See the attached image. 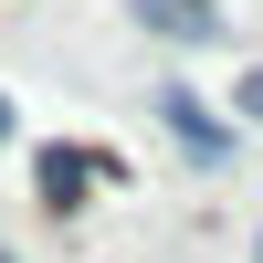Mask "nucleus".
Returning a JSON list of instances; mask_svg holds the SVG:
<instances>
[{"instance_id": "f257e3e1", "label": "nucleus", "mask_w": 263, "mask_h": 263, "mask_svg": "<svg viewBox=\"0 0 263 263\" xmlns=\"http://www.w3.org/2000/svg\"><path fill=\"white\" fill-rule=\"evenodd\" d=\"M137 21H147V32H168V42H211V32H221L211 0H137Z\"/></svg>"}, {"instance_id": "f03ea898", "label": "nucleus", "mask_w": 263, "mask_h": 263, "mask_svg": "<svg viewBox=\"0 0 263 263\" xmlns=\"http://www.w3.org/2000/svg\"><path fill=\"white\" fill-rule=\"evenodd\" d=\"M158 116H168V137H179L190 158H221V126L200 116V95H158Z\"/></svg>"}, {"instance_id": "7ed1b4c3", "label": "nucleus", "mask_w": 263, "mask_h": 263, "mask_svg": "<svg viewBox=\"0 0 263 263\" xmlns=\"http://www.w3.org/2000/svg\"><path fill=\"white\" fill-rule=\"evenodd\" d=\"M42 190H53V200H74V190H84V158H63V147H53V158H42Z\"/></svg>"}, {"instance_id": "20e7f679", "label": "nucleus", "mask_w": 263, "mask_h": 263, "mask_svg": "<svg viewBox=\"0 0 263 263\" xmlns=\"http://www.w3.org/2000/svg\"><path fill=\"white\" fill-rule=\"evenodd\" d=\"M242 116H263V63H253V74H242Z\"/></svg>"}, {"instance_id": "39448f33", "label": "nucleus", "mask_w": 263, "mask_h": 263, "mask_svg": "<svg viewBox=\"0 0 263 263\" xmlns=\"http://www.w3.org/2000/svg\"><path fill=\"white\" fill-rule=\"evenodd\" d=\"M0 137H11V95H0Z\"/></svg>"}]
</instances>
